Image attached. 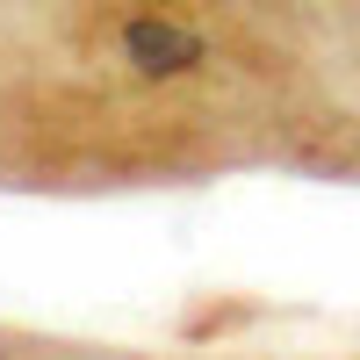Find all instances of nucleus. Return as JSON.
<instances>
[{
	"label": "nucleus",
	"instance_id": "nucleus-1",
	"mask_svg": "<svg viewBox=\"0 0 360 360\" xmlns=\"http://www.w3.org/2000/svg\"><path fill=\"white\" fill-rule=\"evenodd\" d=\"M123 58L144 79H173V72L202 65V37L173 15H137V22H123Z\"/></svg>",
	"mask_w": 360,
	"mask_h": 360
}]
</instances>
